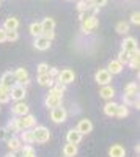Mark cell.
I'll return each mask as SVG.
<instances>
[{
  "instance_id": "6da1fadb",
  "label": "cell",
  "mask_w": 140,
  "mask_h": 157,
  "mask_svg": "<svg viewBox=\"0 0 140 157\" xmlns=\"http://www.w3.org/2000/svg\"><path fill=\"white\" fill-rule=\"evenodd\" d=\"M98 25H99V21H98V17L96 16H93V14H88L82 22H80V29H82V33H85V35H88V33H91L93 30H96L98 29Z\"/></svg>"
},
{
  "instance_id": "7a4b0ae2",
  "label": "cell",
  "mask_w": 140,
  "mask_h": 157,
  "mask_svg": "<svg viewBox=\"0 0 140 157\" xmlns=\"http://www.w3.org/2000/svg\"><path fill=\"white\" fill-rule=\"evenodd\" d=\"M33 137L35 143H47L50 140V130L44 126H35L33 129Z\"/></svg>"
},
{
  "instance_id": "3957f363",
  "label": "cell",
  "mask_w": 140,
  "mask_h": 157,
  "mask_svg": "<svg viewBox=\"0 0 140 157\" xmlns=\"http://www.w3.org/2000/svg\"><path fill=\"white\" fill-rule=\"evenodd\" d=\"M13 75H14V80L16 83L22 85V86H27L30 83V75H29V71L25 68H18L13 71Z\"/></svg>"
},
{
  "instance_id": "277c9868",
  "label": "cell",
  "mask_w": 140,
  "mask_h": 157,
  "mask_svg": "<svg viewBox=\"0 0 140 157\" xmlns=\"http://www.w3.org/2000/svg\"><path fill=\"white\" fill-rule=\"evenodd\" d=\"M25 94H27V90H25V86H22V85H19V83H14V85L10 88V98H11L13 101H16V102L24 101Z\"/></svg>"
},
{
  "instance_id": "5b68a950",
  "label": "cell",
  "mask_w": 140,
  "mask_h": 157,
  "mask_svg": "<svg viewBox=\"0 0 140 157\" xmlns=\"http://www.w3.org/2000/svg\"><path fill=\"white\" fill-rule=\"evenodd\" d=\"M74 78H76V74L72 69L66 68V69H61L57 75V83H61V85H68L71 82H74Z\"/></svg>"
},
{
  "instance_id": "8992f818",
  "label": "cell",
  "mask_w": 140,
  "mask_h": 157,
  "mask_svg": "<svg viewBox=\"0 0 140 157\" xmlns=\"http://www.w3.org/2000/svg\"><path fill=\"white\" fill-rule=\"evenodd\" d=\"M66 116H68V113H66V110L63 109L61 105H58L55 109H50V120H52L54 123H57V124L65 123L66 121Z\"/></svg>"
},
{
  "instance_id": "52a82bcc",
  "label": "cell",
  "mask_w": 140,
  "mask_h": 157,
  "mask_svg": "<svg viewBox=\"0 0 140 157\" xmlns=\"http://www.w3.org/2000/svg\"><path fill=\"white\" fill-rule=\"evenodd\" d=\"M95 80L98 85L104 86V85H110L112 82V74L107 71V69H99L96 74H95Z\"/></svg>"
},
{
  "instance_id": "ba28073f",
  "label": "cell",
  "mask_w": 140,
  "mask_h": 157,
  "mask_svg": "<svg viewBox=\"0 0 140 157\" xmlns=\"http://www.w3.org/2000/svg\"><path fill=\"white\" fill-rule=\"evenodd\" d=\"M138 49V44H137V39L135 38H132V36H128V38H124L123 39V43H121V50H124V52H134V50H137Z\"/></svg>"
},
{
  "instance_id": "9c48e42d",
  "label": "cell",
  "mask_w": 140,
  "mask_h": 157,
  "mask_svg": "<svg viewBox=\"0 0 140 157\" xmlns=\"http://www.w3.org/2000/svg\"><path fill=\"white\" fill-rule=\"evenodd\" d=\"M82 134L79 132L77 129H69L66 132V143H71V145H79L82 141Z\"/></svg>"
},
{
  "instance_id": "30bf717a",
  "label": "cell",
  "mask_w": 140,
  "mask_h": 157,
  "mask_svg": "<svg viewBox=\"0 0 140 157\" xmlns=\"http://www.w3.org/2000/svg\"><path fill=\"white\" fill-rule=\"evenodd\" d=\"M11 112H13V115H14V116H24V115L30 113V109H29V105L25 102L19 101V102H16L14 105H13Z\"/></svg>"
},
{
  "instance_id": "8fae6325",
  "label": "cell",
  "mask_w": 140,
  "mask_h": 157,
  "mask_svg": "<svg viewBox=\"0 0 140 157\" xmlns=\"http://www.w3.org/2000/svg\"><path fill=\"white\" fill-rule=\"evenodd\" d=\"M33 47L36 50L44 52V50H47L50 47V41L47 38H44V36H38V38H35V41H33Z\"/></svg>"
},
{
  "instance_id": "7c38bea8",
  "label": "cell",
  "mask_w": 140,
  "mask_h": 157,
  "mask_svg": "<svg viewBox=\"0 0 140 157\" xmlns=\"http://www.w3.org/2000/svg\"><path fill=\"white\" fill-rule=\"evenodd\" d=\"M2 29L6 30V32H10V30H18V29H19V19L14 17V16L6 17V19L3 21V27H2Z\"/></svg>"
},
{
  "instance_id": "4fadbf2b",
  "label": "cell",
  "mask_w": 140,
  "mask_h": 157,
  "mask_svg": "<svg viewBox=\"0 0 140 157\" xmlns=\"http://www.w3.org/2000/svg\"><path fill=\"white\" fill-rule=\"evenodd\" d=\"M99 94H101V98L106 99V101H112L113 96H115V88L110 86V85H104V86H101Z\"/></svg>"
},
{
  "instance_id": "5bb4252c",
  "label": "cell",
  "mask_w": 140,
  "mask_h": 157,
  "mask_svg": "<svg viewBox=\"0 0 140 157\" xmlns=\"http://www.w3.org/2000/svg\"><path fill=\"white\" fill-rule=\"evenodd\" d=\"M77 130H79L82 135L90 134L91 130H93V123H91L90 120H80L79 124H77Z\"/></svg>"
},
{
  "instance_id": "9a60e30c",
  "label": "cell",
  "mask_w": 140,
  "mask_h": 157,
  "mask_svg": "<svg viewBox=\"0 0 140 157\" xmlns=\"http://www.w3.org/2000/svg\"><path fill=\"white\" fill-rule=\"evenodd\" d=\"M106 69H107L112 75H117V74H120V72L123 71V64L115 58V60H110V61H109V64H107Z\"/></svg>"
},
{
  "instance_id": "2e32d148",
  "label": "cell",
  "mask_w": 140,
  "mask_h": 157,
  "mask_svg": "<svg viewBox=\"0 0 140 157\" xmlns=\"http://www.w3.org/2000/svg\"><path fill=\"white\" fill-rule=\"evenodd\" d=\"M14 83H16V80H14V75H13L11 71H6V72L2 74V78H0V85H3V86H6V88H11Z\"/></svg>"
},
{
  "instance_id": "e0dca14e",
  "label": "cell",
  "mask_w": 140,
  "mask_h": 157,
  "mask_svg": "<svg viewBox=\"0 0 140 157\" xmlns=\"http://www.w3.org/2000/svg\"><path fill=\"white\" fill-rule=\"evenodd\" d=\"M6 146L11 152H18L22 148V141L19 140V137H11L6 140Z\"/></svg>"
},
{
  "instance_id": "ac0fdd59",
  "label": "cell",
  "mask_w": 140,
  "mask_h": 157,
  "mask_svg": "<svg viewBox=\"0 0 140 157\" xmlns=\"http://www.w3.org/2000/svg\"><path fill=\"white\" fill-rule=\"evenodd\" d=\"M19 140L22 143H25V145H32V143H35V137H33V130L32 129H25L21 132L19 135Z\"/></svg>"
},
{
  "instance_id": "d6986e66",
  "label": "cell",
  "mask_w": 140,
  "mask_h": 157,
  "mask_svg": "<svg viewBox=\"0 0 140 157\" xmlns=\"http://www.w3.org/2000/svg\"><path fill=\"white\" fill-rule=\"evenodd\" d=\"M110 157H126V149L123 145H112L109 149Z\"/></svg>"
},
{
  "instance_id": "ffe728a7",
  "label": "cell",
  "mask_w": 140,
  "mask_h": 157,
  "mask_svg": "<svg viewBox=\"0 0 140 157\" xmlns=\"http://www.w3.org/2000/svg\"><path fill=\"white\" fill-rule=\"evenodd\" d=\"M44 104L47 109H55L58 105H61V98H57V96H52V94H47L46 99H44Z\"/></svg>"
},
{
  "instance_id": "44dd1931",
  "label": "cell",
  "mask_w": 140,
  "mask_h": 157,
  "mask_svg": "<svg viewBox=\"0 0 140 157\" xmlns=\"http://www.w3.org/2000/svg\"><path fill=\"white\" fill-rule=\"evenodd\" d=\"M22 118V124H24V129H33L36 126V118L32 115V113H27L21 116Z\"/></svg>"
},
{
  "instance_id": "7402d4cb",
  "label": "cell",
  "mask_w": 140,
  "mask_h": 157,
  "mask_svg": "<svg viewBox=\"0 0 140 157\" xmlns=\"http://www.w3.org/2000/svg\"><path fill=\"white\" fill-rule=\"evenodd\" d=\"M40 24H41L43 33L44 32H54V29H55V19H52V17H44Z\"/></svg>"
},
{
  "instance_id": "603a6c76",
  "label": "cell",
  "mask_w": 140,
  "mask_h": 157,
  "mask_svg": "<svg viewBox=\"0 0 140 157\" xmlns=\"http://www.w3.org/2000/svg\"><path fill=\"white\" fill-rule=\"evenodd\" d=\"M36 82L40 83L41 86H54L55 85V80H54V78H50L47 74H38Z\"/></svg>"
},
{
  "instance_id": "cb8c5ba5",
  "label": "cell",
  "mask_w": 140,
  "mask_h": 157,
  "mask_svg": "<svg viewBox=\"0 0 140 157\" xmlns=\"http://www.w3.org/2000/svg\"><path fill=\"white\" fill-rule=\"evenodd\" d=\"M66 91V85H61V83H57L54 86H50L49 93L47 94H52V96H57V98H63V93Z\"/></svg>"
},
{
  "instance_id": "d4e9b609",
  "label": "cell",
  "mask_w": 140,
  "mask_h": 157,
  "mask_svg": "<svg viewBox=\"0 0 140 157\" xmlns=\"http://www.w3.org/2000/svg\"><path fill=\"white\" fill-rule=\"evenodd\" d=\"M140 52H138V49L137 50H134V52H131V58H129V66H131V69H138V66H140Z\"/></svg>"
},
{
  "instance_id": "484cf974",
  "label": "cell",
  "mask_w": 140,
  "mask_h": 157,
  "mask_svg": "<svg viewBox=\"0 0 140 157\" xmlns=\"http://www.w3.org/2000/svg\"><path fill=\"white\" fill-rule=\"evenodd\" d=\"M117 107H118V104H117V102L107 101V104L104 105V113H106L107 116H115V113H117Z\"/></svg>"
},
{
  "instance_id": "4316f807",
  "label": "cell",
  "mask_w": 140,
  "mask_h": 157,
  "mask_svg": "<svg viewBox=\"0 0 140 157\" xmlns=\"http://www.w3.org/2000/svg\"><path fill=\"white\" fill-rule=\"evenodd\" d=\"M29 32L33 38H38V36H41L43 35V29H41V24L40 22H32L30 24V27H29Z\"/></svg>"
},
{
  "instance_id": "83f0119b",
  "label": "cell",
  "mask_w": 140,
  "mask_h": 157,
  "mask_svg": "<svg viewBox=\"0 0 140 157\" xmlns=\"http://www.w3.org/2000/svg\"><path fill=\"white\" fill-rule=\"evenodd\" d=\"M138 94V86L135 82H129L124 86V96H137Z\"/></svg>"
},
{
  "instance_id": "f1b7e54d",
  "label": "cell",
  "mask_w": 140,
  "mask_h": 157,
  "mask_svg": "<svg viewBox=\"0 0 140 157\" xmlns=\"http://www.w3.org/2000/svg\"><path fill=\"white\" fill-rule=\"evenodd\" d=\"M77 154V145H71V143H66L63 146V155L65 157H74Z\"/></svg>"
},
{
  "instance_id": "f546056e",
  "label": "cell",
  "mask_w": 140,
  "mask_h": 157,
  "mask_svg": "<svg viewBox=\"0 0 140 157\" xmlns=\"http://www.w3.org/2000/svg\"><path fill=\"white\" fill-rule=\"evenodd\" d=\"M19 151H21V157H36V151L33 149L32 145H24Z\"/></svg>"
},
{
  "instance_id": "4dcf8cb0",
  "label": "cell",
  "mask_w": 140,
  "mask_h": 157,
  "mask_svg": "<svg viewBox=\"0 0 140 157\" xmlns=\"http://www.w3.org/2000/svg\"><path fill=\"white\" fill-rule=\"evenodd\" d=\"M115 30H117V33H120V35H128V33H129V22H126V21L117 22Z\"/></svg>"
},
{
  "instance_id": "1f68e13d",
  "label": "cell",
  "mask_w": 140,
  "mask_h": 157,
  "mask_svg": "<svg viewBox=\"0 0 140 157\" xmlns=\"http://www.w3.org/2000/svg\"><path fill=\"white\" fill-rule=\"evenodd\" d=\"M10 88L3 86V85H0V104H6L10 102Z\"/></svg>"
},
{
  "instance_id": "d6a6232c",
  "label": "cell",
  "mask_w": 140,
  "mask_h": 157,
  "mask_svg": "<svg viewBox=\"0 0 140 157\" xmlns=\"http://www.w3.org/2000/svg\"><path fill=\"white\" fill-rule=\"evenodd\" d=\"M128 115H129V107L124 105V104H118L115 116H117V118H126Z\"/></svg>"
},
{
  "instance_id": "836d02e7",
  "label": "cell",
  "mask_w": 140,
  "mask_h": 157,
  "mask_svg": "<svg viewBox=\"0 0 140 157\" xmlns=\"http://www.w3.org/2000/svg\"><path fill=\"white\" fill-rule=\"evenodd\" d=\"M129 58H131V54H129V52H124V50H121L120 52V54H118V61L123 64V66H124V64H128L129 63Z\"/></svg>"
},
{
  "instance_id": "e575fe53",
  "label": "cell",
  "mask_w": 140,
  "mask_h": 157,
  "mask_svg": "<svg viewBox=\"0 0 140 157\" xmlns=\"http://www.w3.org/2000/svg\"><path fill=\"white\" fill-rule=\"evenodd\" d=\"M18 39H19L18 30H10V32H6V41L13 43V41H18Z\"/></svg>"
},
{
  "instance_id": "d590c367",
  "label": "cell",
  "mask_w": 140,
  "mask_h": 157,
  "mask_svg": "<svg viewBox=\"0 0 140 157\" xmlns=\"http://www.w3.org/2000/svg\"><path fill=\"white\" fill-rule=\"evenodd\" d=\"M36 71H38V74H47L49 64H47V63H40V64L36 66Z\"/></svg>"
},
{
  "instance_id": "8d00e7d4",
  "label": "cell",
  "mask_w": 140,
  "mask_h": 157,
  "mask_svg": "<svg viewBox=\"0 0 140 157\" xmlns=\"http://www.w3.org/2000/svg\"><path fill=\"white\" fill-rule=\"evenodd\" d=\"M5 130H6V132H18V129H16V124H14V120H10L8 121V124L5 126Z\"/></svg>"
},
{
  "instance_id": "74e56055",
  "label": "cell",
  "mask_w": 140,
  "mask_h": 157,
  "mask_svg": "<svg viewBox=\"0 0 140 157\" xmlns=\"http://www.w3.org/2000/svg\"><path fill=\"white\" fill-rule=\"evenodd\" d=\"M137 96H138V94H137ZM137 96H124V94H123V104H124V105H128V107L132 105Z\"/></svg>"
},
{
  "instance_id": "f35d334b",
  "label": "cell",
  "mask_w": 140,
  "mask_h": 157,
  "mask_svg": "<svg viewBox=\"0 0 140 157\" xmlns=\"http://www.w3.org/2000/svg\"><path fill=\"white\" fill-rule=\"evenodd\" d=\"M131 24H134V25H138L140 24V13L138 11H134L132 14H131Z\"/></svg>"
},
{
  "instance_id": "ab89813d",
  "label": "cell",
  "mask_w": 140,
  "mask_h": 157,
  "mask_svg": "<svg viewBox=\"0 0 140 157\" xmlns=\"http://www.w3.org/2000/svg\"><path fill=\"white\" fill-rule=\"evenodd\" d=\"M88 10H90V8L87 6V3L84 2V0H79V2H77V11H79V13H85V11H88Z\"/></svg>"
},
{
  "instance_id": "60d3db41",
  "label": "cell",
  "mask_w": 140,
  "mask_h": 157,
  "mask_svg": "<svg viewBox=\"0 0 140 157\" xmlns=\"http://www.w3.org/2000/svg\"><path fill=\"white\" fill-rule=\"evenodd\" d=\"M58 72H60V69L58 68H49V71H47V75L50 77V78H57V75H58Z\"/></svg>"
},
{
  "instance_id": "b9f144b4",
  "label": "cell",
  "mask_w": 140,
  "mask_h": 157,
  "mask_svg": "<svg viewBox=\"0 0 140 157\" xmlns=\"http://www.w3.org/2000/svg\"><path fill=\"white\" fill-rule=\"evenodd\" d=\"M41 36H44V38H47L49 41H52V39L55 38V32H44Z\"/></svg>"
},
{
  "instance_id": "7bdbcfd3",
  "label": "cell",
  "mask_w": 140,
  "mask_h": 157,
  "mask_svg": "<svg viewBox=\"0 0 140 157\" xmlns=\"http://www.w3.org/2000/svg\"><path fill=\"white\" fill-rule=\"evenodd\" d=\"M6 41V30H3L2 27H0V44Z\"/></svg>"
},
{
  "instance_id": "ee69618b",
  "label": "cell",
  "mask_w": 140,
  "mask_h": 157,
  "mask_svg": "<svg viewBox=\"0 0 140 157\" xmlns=\"http://www.w3.org/2000/svg\"><path fill=\"white\" fill-rule=\"evenodd\" d=\"M106 3H107V0H95L93 6H96V8H101V6H106Z\"/></svg>"
},
{
  "instance_id": "f6af8a7d",
  "label": "cell",
  "mask_w": 140,
  "mask_h": 157,
  "mask_svg": "<svg viewBox=\"0 0 140 157\" xmlns=\"http://www.w3.org/2000/svg\"><path fill=\"white\" fill-rule=\"evenodd\" d=\"M6 135H8V132L5 130V127H0V141L6 140Z\"/></svg>"
},
{
  "instance_id": "bcb514c9",
  "label": "cell",
  "mask_w": 140,
  "mask_h": 157,
  "mask_svg": "<svg viewBox=\"0 0 140 157\" xmlns=\"http://www.w3.org/2000/svg\"><path fill=\"white\" fill-rule=\"evenodd\" d=\"M3 157H21V154H16V152H11V151H10V152H6Z\"/></svg>"
},
{
  "instance_id": "7dc6e473",
  "label": "cell",
  "mask_w": 140,
  "mask_h": 157,
  "mask_svg": "<svg viewBox=\"0 0 140 157\" xmlns=\"http://www.w3.org/2000/svg\"><path fill=\"white\" fill-rule=\"evenodd\" d=\"M87 16H88V11H85V13H79V19H80V22H82Z\"/></svg>"
},
{
  "instance_id": "c3c4849f",
  "label": "cell",
  "mask_w": 140,
  "mask_h": 157,
  "mask_svg": "<svg viewBox=\"0 0 140 157\" xmlns=\"http://www.w3.org/2000/svg\"><path fill=\"white\" fill-rule=\"evenodd\" d=\"M132 107H135V109H137V110H138V109H140V102H138V96H137V98H135V101H134V104H132Z\"/></svg>"
},
{
  "instance_id": "681fc988",
  "label": "cell",
  "mask_w": 140,
  "mask_h": 157,
  "mask_svg": "<svg viewBox=\"0 0 140 157\" xmlns=\"http://www.w3.org/2000/svg\"><path fill=\"white\" fill-rule=\"evenodd\" d=\"M84 2L87 3V6H88V8H91V6H93V3H95V0H84ZM88 11H90V10H88Z\"/></svg>"
},
{
  "instance_id": "f907efd6",
  "label": "cell",
  "mask_w": 140,
  "mask_h": 157,
  "mask_svg": "<svg viewBox=\"0 0 140 157\" xmlns=\"http://www.w3.org/2000/svg\"><path fill=\"white\" fill-rule=\"evenodd\" d=\"M134 151L138 154V151H140V146H138V145H135V146H134Z\"/></svg>"
},
{
  "instance_id": "816d5d0a",
  "label": "cell",
  "mask_w": 140,
  "mask_h": 157,
  "mask_svg": "<svg viewBox=\"0 0 140 157\" xmlns=\"http://www.w3.org/2000/svg\"><path fill=\"white\" fill-rule=\"evenodd\" d=\"M0 2H2V0H0Z\"/></svg>"
}]
</instances>
